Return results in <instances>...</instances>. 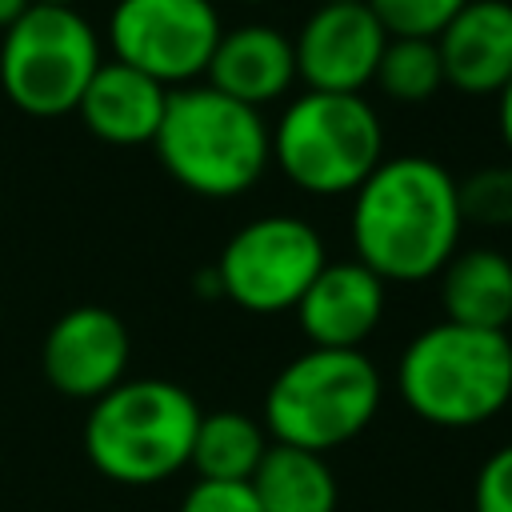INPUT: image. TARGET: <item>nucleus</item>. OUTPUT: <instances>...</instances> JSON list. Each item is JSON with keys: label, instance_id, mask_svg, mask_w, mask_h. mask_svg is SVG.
Masks as SVG:
<instances>
[{"label": "nucleus", "instance_id": "24", "mask_svg": "<svg viewBox=\"0 0 512 512\" xmlns=\"http://www.w3.org/2000/svg\"><path fill=\"white\" fill-rule=\"evenodd\" d=\"M496 124H500V136H504V148H508V160H512V80L496 96Z\"/></svg>", "mask_w": 512, "mask_h": 512}, {"label": "nucleus", "instance_id": "13", "mask_svg": "<svg viewBox=\"0 0 512 512\" xmlns=\"http://www.w3.org/2000/svg\"><path fill=\"white\" fill-rule=\"evenodd\" d=\"M444 88L500 96L512 80V0H468L436 36Z\"/></svg>", "mask_w": 512, "mask_h": 512}, {"label": "nucleus", "instance_id": "20", "mask_svg": "<svg viewBox=\"0 0 512 512\" xmlns=\"http://www.w3.org/2000/svg\"><path fill=\"white\" fill-rule=\"evenodd\" d=\"M460 212L464 224L512 228V160L468 172L460 180Z\"/></svg>", "mask_w": 512, "mask_h": 512}, {"label": "nucleus", "instance_id": "6", "mask_svg": "<svg viewBox=\"0 0 512 512\" xmlns=\"http://www.w3.org/2000/svg\"><path fill=\"white\" fill-rule=\"evenodd\" d=\"M380 160L384 124L364 96L304 88L272 124V164L308 196H352Z\"/></svg>", "mask_w": 512, "mask_h": 512}, {"label": "nucleus", "instance_id": "3", "mask_svg": "<svg viewBox=\"0 0 512 512\" xmlns=\"http://www.w3.org/2000/svg\"><path fill=\"white\" fill-rule=\"evenodd\" d=\"M396 388L408 412L424 424H488L512 400V340L508 332L468 328L452 320L428 324L404 344Z\"/></svg>", "mask_w": 512, "mask_h": 512}, {"label": "nucleus", "instance_id": "9", "mask_svg": "<svg viewBox=\"0 0 512 512\" xmlns=\"http://www.w3.org/2000/svg\"><path fill=\"white\" fill-rule=\"evenodd\" d=\"M220 32L212 0H116L108 16L112 60L140 68L164 88L200 84Z\"/></svg>", "mask_w": 512, "mask_h": 512}, {"label": "nucleus", "instance_id": "8", "mask_svg": "<svg viewBox=\"0 0 512 512\" xmlns=\"http://www.w3.org/2000/svg\"><path fill=\"white\" fill-rule=\"evenodd\" d=\"M324 264V236L304 216L272 212L240 224L212 268L228 304L252 316H280L300 304Z\"/></svg>", "mask_w": 512, "mask_h": 512}, {"label": "nucleus", "instance_id": "17", "mask_svg": "<svg viewBox=\"0 0 512 512\" xmlns=\"http://www.w3.org/2000/svg\"><path fill=\"white\" fill-rule=\"evenodd\" d=\"M264 512H336L340 480L320 452L276 444L264 452L256 476L248 480Z\"/></svg>", "mask_w": 512, "mask_h": 512}, {"label": "nucleus", "instance_id": "26", "mask_svg": "<svg viewBox=\"0 0 512 512\" xmlns=\"http://www.w3.org/2000/svg\"><path fill=\"white\" fill-rule=\"evenodd\" d=\"M32 4H60V8H76L80 0H32Z\"/></svg>", "mask_w": 512, "mask_h": 512}, {"label": "nucleus", "instance_id": "10", "mask_svg": "<svg viewBox=\"0 0 512 512\" xmlns=\"http://www.w3.org/2000/svg\"><path fill=\"white\" fill-rule=\"evenodd\" d=\"M132 336L124 320L104 304H76L52 320L40 344L44 380L68 400H100L128 380Z\"/></svg>", "mask_w": 512, "mask_h": 512}, {"label": "nucleus", "instance_id": "11", "mask_svg": "<svg viewBox=\"0 0 512 512\" xmlns=\"http://www.w3.org/2000/svg\"><path fill=\"white\" fill-rule=\"evenodd\" d=\"M388 32L368 4H316L292 36L296 80L312 92H352L376 76Z\"/></svg>", "mask_w": 512, "mask_h": 512}, {"label": "nucleus", "instance_id": "19", "mask_svg": "<svg viewBox=\"0 0 512 512\" xmlns=\"http://www.w3.org/2000/svg\"><path fill=\"white\" fill-rule=\"evenodd\" d=\"M372 84L388 100H396V104H424V100H432L444 88V68H440L436 40L388 36Z\"/></svg>", "mask_w": 512, "mask_h": 512}, {"label": "nucleus", "instance_id": "22", "mask_svg": "<svg viewBox=\"0 0 512 512\" xmlns=\"http://www.w3.org/2000/svg\"><path fill=\"white\" fill-rule=\"evenodd\" d=\"M176 512H264L248 480H196Z\"/></svg>", "mask_w": 512, "mask_h": 512}, {"label": "nucleus", "instance_id": "14", "mask_svg": "<svg viewBox=\"0 0 512 512\" xmlns=\"http://www.w3.org/2000/svg\"><path fill=\"white\" fill-rule=\"evenodd\" d=\"M204 84L264 112L296 84L292 36H284L272 24H256V20L240 28H224L212 52V64L204 72Z\"/></svg>", "mask_w": 512, "mask_h": 512}, {"label": "nucleus", "instance_id": "7", "mask_svg": "<svg viewBox=\"0 0 512 512\" xmlns=\"http://www.w3.org/2000/svg\"><path fill=\"white\" fill-rule=\"evenodd\" d=\"M100 64V36L80 8L32 4L0 32V92L32 120L76 112Z\"/></svg>", "mask_w": 512, "mask_h": 512}, {"label": "nucleus", "instance_id": "25", "mask_svg": "<svg viewBox=\"0 0 512 512\" xmlns=\"http://www.w3.org/2000/svg\"><path fill=\"white\" fill-rule=\"evenodd\" d=\"M32 8V0H0V32L16 20V16H24Z\"/></svg>", "mask_w": 512, "mask_h": 512}, {"label": "nucleus", "instance_id": "27", "mask_svg": "<svg viewBox=\"0 0 512 512\" xmlns=\"http://www.w3.org/2000/svg\"><path fill=\"white\" fill-rule=\"evenodd\" d=\"M316 4H368V0H316Z\"/></svg>", "mask_w": 512, "mask_h": 512}, {"label": "nucleus", "instance_id": "23", "mask_svg": "<svg viewBox=\"0 0 512 512\" xmlns=\"http://www.w3.org/2000/svg\"><path fill=\"white\" fill-rule=\"evenodd\" d=\"M476 512H512V444H500L484 456L476 484H472Z\"/></svg>", "mask_w": 512, "mask_h": 512}, {"label": "nucleus", "instance_id": "2", "mask_svg": "<svg viewBox=\"0 0 512 512\" xmlns=\"http://www.w3.org/2000/svg\"><path fill=\"white\" fill-rule=\"evenodd\" d=\"M152 148L160 168L192 196L232 200L264 180L272 164V124L260 108L200 80L168 92Z\"/></svg>", "mask_w": 512, "mask_h": 512}, {"label": "nucleus", "instance_id": "12", "mask_svg": "<svg viewBox=\"0 0 512 512\" xmlns=\"http://www.w3.org/2000/svg\"><path fill=\"white\" fill-rule=\"evenodd\" d=\"M384 300L388 284L352 256L328 260L292 312L312 348H364L384 320Z\"/></svg>", "mask_w": 512, "mask_h": 512}, {"label": "nucleus", "instance_id": "1", "mask_svg": "<svg viewBox=\"0 0 512 512\" xmlns=\"http://www.w3.org/2000/svg\"><path fill=\"white\" fill-rule=\"evenodd\" d=\"M460 180L432 156H384L352 192L348 240L384 284H424L460 252Z\"/></svg>", "mask_w": 512, "mask_h": 512}, {"label": "nucleus", "instance_id": "5", "mask_svg": "<svg viewBox=\"0 0 512 512\" xmlns=\"http://www.w3.org/2000/svg\"><path fill=\"white\" fill-rule=\"evenodd\" d=\"M384 404V380L364 348H304L264 392V428L276 444L328 456L368 432Z\"/></svg>", "mask_w": 512, "mask_h": 512}, {"label": "nucleus", "instance_id": "16", "mask_svg": "<svg viewBox=\"0 0 512 512\" xmlns=\"http://www.w3.org/2000/svg\"><path fill=\"white\" fill-rule=\"evenodd\" d=\"M444 320L504 332L512 320V260L496 248H460L440 272Z\"/></svg>", "mask_w": 512, "mask_h": 512}, {"label": "nucleus", "instance_id": "21", "mask_svg": "<svg viewBox=\"0 0 512 512\" xmlns=\"http://www.w3.org/2000/svg\"><path fill=\"white\" fill-rule=\"evenodd\" d=\"M464 4L468 0H368V8L376 12L388 36H420V40H436L440 28Z\"/></svg>", "mask_w": 512, "mask_h": 512}, {"label": "nucleus", "instance_id": "4", "mask_svg": "<svg viewBox=\"0 0 512 512\" xmlns=\"http://www.w3.org/2000/svg\"><path fill=\"white\" fill-rule=\"evenodd\" d=\"M200 416L204 412L196 396L176 380L164 376L120 380L88 408L84 456L112 484L124 488L164 484L168 476L188 468Z\"/></svg>", "mask_w": 512, "mask_h": 512}, {"label": "nucleus", "instance_id": "18", "mask_svg": "<svg viewBox=\"0 0 512 512\" xmlns=\"http://www.w3.org/2000/svg\"><path fill=\"white\" fill-rule=\"evenodd\" d=\"M268 448L272 436L264 420L236 408H220L200 416L188 468L196 472V480H252Z\"/></svg>", "mask_w": 512, "mask_h": 512}, {"label": "nucleus", "instance_id": "28", "mask_svg": "<svg viewBox=\"0 0 512 512\" xmlns=\"http://www.w3.org/2000/svg\"><path fill=\"white\" fill-rule=\"evenodd\" d=\"M240 4H272V0H240Z\"/></svg>", "mask_w": 512, "mask_h": 512}, {"label": "nucleus", "instance_id": "15", "mask_svg": "<svg viewBox=\"0 0 512 512\" xmlns=\"http://www.w3.org/2000/svg\"><path fill=\"white\" fill-rule=\"evenodd\" d=\"M168 92L172 88L144 76L140 68L124 60H104L92 84L84 88L76 112L96 140L116 144V148H136V144L156 140V128L168 108Z\"/></svg>", "mask_w": 512, "mask_h": 512}]
</instances>
